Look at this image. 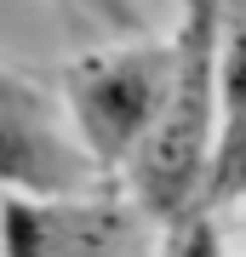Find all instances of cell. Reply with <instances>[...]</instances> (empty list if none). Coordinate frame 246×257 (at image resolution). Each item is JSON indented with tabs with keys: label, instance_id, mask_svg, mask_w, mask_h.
Instances as JSON below:
<instances>
[{
	"label": "cell",
	"instance_id": "obj_1",
	"mask_svg": "<svg viewBox=\"0 0 246 257\" xmlns=\"http://www.w3.org/2000/svg\"><path fill=\"white\" fill-rule=\"evenodd\" d=\"M218 18L223 0H183L172 29V80L155 109V126L126 160V200L155 229L201 206L206 155L218 138Z\"/></svg>",
	"mask_w": 246,
	"mask_h": 257
},
{
	"label": "cell",
	"instance_id": "obj_2",
	"mask_svg": "<svg viewBox=\"0 0 246 257\" xmlns=\"http://www.w3.org/2000/svg\"><path fill=\"white\" fill-rule=\"evenodd\" d=\"M172 80V40H120L86 52L63 69V114L103 183H115L155 126V109Z\"/></svg>",
	"mask_w": 246,
	"mask_h": 257
},
{
	"label": "cell",
	"instance_id": "obj_3",
	"mask_svg": "<svg viewBox=\"0 0 246 257\" xmlns=\"http://www.w3.org/2000/svg\"><path fill=\"white\" fill-rule=\"evenodd\" d=\"M155 223L115 183L18 194L0 189V257H137V240Z\"/></svg>",
	"mask_w": 246,
	"mask_h": 257
},
{
	"label": "cell",
	"instance_id": "obj_4",
	"mask_svg": "<svg viewBox=\"0 0 246 257\" xmlns=\"http://www.w3.org/2000/svg\"><path fill=\"white\" fill-rule=\"evenodd\" d=\"M98 183L103 177L74 138L63 97L0 57V189L63 194V189H98Z\"/></svg>",
	"mask_w": 246,
	"mask_h": 257
},
{
	"label": "cell",
	"instance_id": "obj_5",
	"mask_svg": "<svg viewBox=\"0 0 246 257\" xmlns=\"http://www.w3.org/2000/svg\"><path fill=\"white\" fill-rule=\"evenodd\" d=\"M240 200H246V114L218 126V138H212L206 177H201V211L240 206Z\"/></svg>",
	"mask_w": 246,
	"mask_h": 257
},
{
	"label": "cell",
	"instance_id": "obj_6",
	"mask_svg": "<svg viewBox=\"0 0 246 257\" xmlns=\"http://www.w3.org/2000/svg\"><path fill=\"white\" fill-rule=\"evenodd\" d=\"M246 114V6L218 18V126Z\"/></svg>",
	"mask_w": 246,
	"mask_h": 257
},
{
	"label": "cell",
	"instance_id": "obj_7",
	"mask_svg": "<svg viewBox=\"0 0 246 257\" xmlns=\"http://www.w3.org/2000/svg\"><path fill=\"white\" fill-rule=\"evenodd\" d=\"M160 257H223V234H218V217L212 211H183V217L166 223V246Z\"/></svg>",
	"mask_w": 246,
	"mask_h": 257
},
{
	"label": "cell",
	"instance_id": "obj_8",
	"mask_svg": "<svg viewBox=\"0 0 246 257\" xmlns=\"http://www.w3.org/2000/svg\"><path fill=\"white\" fill-rule=\"evenodd\" d=\"M74 12H92L98 23H109V29H143L149 23V12H143V0H69Z\"/></svg>",
	"mask_w": 246,
	"mask_h": 257
}]
</instances>
